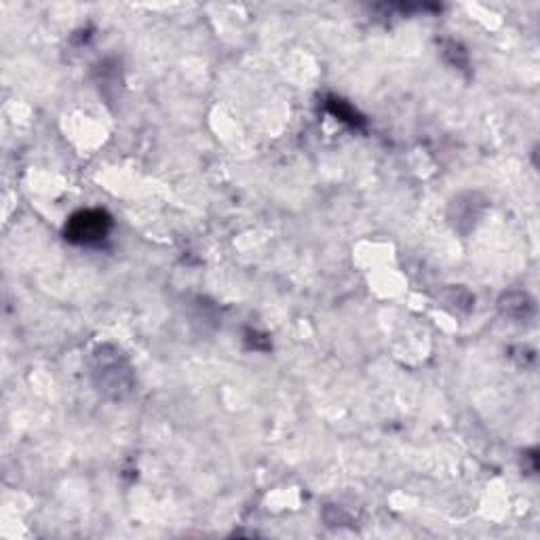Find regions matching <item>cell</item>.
I'll use <instances>...</instances> for the list:
<instances>
[{"instance_id":"cell-1","label":"cell","mask_w":540,"mask_h":540,"mask_svg":"<svg viewBox=\"0 0 540 540\" xmlns=\"http://www.w3.org/2000/svg\"><path fill=\"white\" fill-rule=\"evenodd\" d=\"M93 382L110 399H125L133 391V370L119 349L110 344L98 346L91 359Z\"/></svg>"},{"instance_id":"cell-2","label":"cell","mask_w":540,"mask_h":540,"mask_svg":"<svg viewBox=\"0 0 540 540\" xmlns=\"http://www.w3.org/2000/svg\"><path fill=\"white\" fill-rule=\"evenodd\" d=\"M112 222L110 218L100 209H87L74 214L66 226V239L72 243H81V245H91L102 241Z\"/></svg>"},{"instance_id":"cell-3","label":"cell","mask_w":540,"mask_h":540,"mask_svg":"<svg viewBox=\"0 0 540 540\" xmlns=\"http://www.w3.org/2000/svg\"><path fill=\"white\" fill-rule=\"evenodd\" d=\"M500 308L503 313L511 319H530L534 315V302L526 294H507L503 300H500Z\"/></svg>"}]
</instances>
